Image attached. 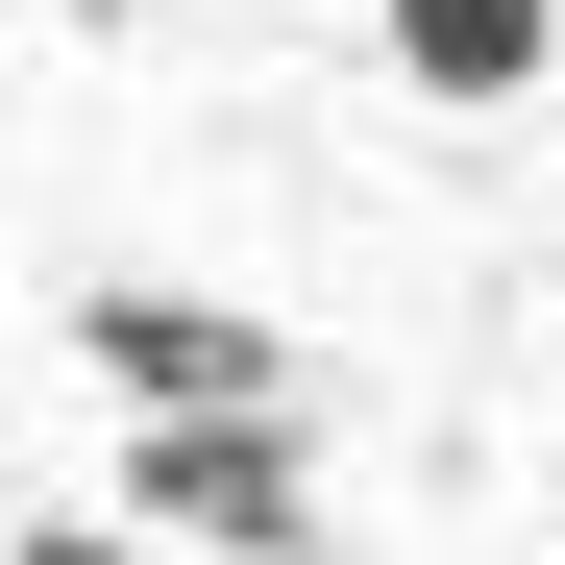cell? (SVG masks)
I'll list each match as a JSON object with an SVG mask.
<instances>
[{"instance_id":"obj_4","label":"cell","mask_w":565,"mask_h":565,"mask_svg":"<svg viewBox=\"0 0 565 565\" xmlns=\"http://www.w3.org/2000/svg\"><path fill=\"white\" fill-rule=\"evenodd\" d=\"M25 565H148V541H99V516H50V541H25Z\"/></svg>"},{"instance_id":"obj_1","label":"cell","mask_w":565,"mask_h":565,"mask_svg":"<svg viewBox=\"0 0 565 565\" xmlns=\"http://www.w3.org/2000/svg\"><path fill=\"white\" fill-rule=\"evenodd\" d=\"M124 516L148 541H222V565H320V467H296V418H148L124 443Z\"/></svg>"},{"instance_id":"obj_2","label":"cell","mask_w":565,"mask_h":565,"mask_svg":"<svg viewBox=\"0 0 565 565\" xmlns=\"http://www.w3.org/2000/svg\"><path fill=\"white\" fill-rule=\"evenodd\" d=\"M74 344H99L148 418H296V344L246 296H74Z\"/></svg>"},{"instance_id":"obj_3","label":"cell","mask_w":565,"mask_h":565,"mask_svg":"<svg viewBox=\"0 0 565 565\" xmlns=\"http://www.w3.org/2000/svg\"><path fill=\"white\" fill-rule=\"evenodd\" d=\"M541 50H565V0H394L418 99H541Z\"/></svg>"}]
</instances>
